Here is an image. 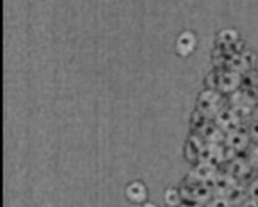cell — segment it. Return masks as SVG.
Returning <instances> with one entry per match:
<instances>
[{"instance_id":"obj_21","label":"cell","mask_w":258,"mask_h":207,"mask_svg":"<svg viewBox=\"0 0 258 207\" xmlns=\"http://www.w3.org/2000/svg\"><path fill=\"white\" fill-rule=\"evenodd\" d=\"M180 207H206V205H202V204H198L195 201H183L180 204Z\"/></svg>"},{"instance_id":"obj_7","label":"cell","mask_w":258,"mask_h":207,"mask_svg":"<svg viewBox=\"0 0 258 207\" xmlns=\"http://www.w3.org/2000/svg\"><path fill=\"white\" fill-rule=\"evenodd\" d=\"M224 143H226V146L227 148H232L233 151H243V149L247 146V143H249V136H247V133L246 131H243V129H235V131H232V133H227L226 134V137H224Z\"/></svg>"},{"instance_id":"obj_18","label":"cell","mask_w":258,"mask_h":207,"mask_svg":"<svg viewBox=\"0 0 258 207\" xmlns=\"http://www.w3.org/2000/svg\"><path fill=\"white\" fill-rule=\"evenodd\" d=\"M249 164L253 170H258V145H255L249 153Z\"/></svg>"},{"instance_id":"obj_9","label":"cell","mask_w":258,"mask_h":207,"mask_svg":"<svg viewBox=\"0 0 258 207\" xmlns=\"http://www.w3.org/2000/svg\"><path fill=\"white\" fill-rule=\"evenodd\" d=\"M196 36L191 31H182L176 39V50L180 56H190L196 48Z\"/></svg>"},{"instance_id":"obj_20","label":"cell","mask_w":258,"mask_h":207,"mask_svg":"<svg viewBox=\"0 0 258 207\" xmlns=\"http://www.w3.org/2000/svg\"><path fill=\"white\" fill-rule=\"evenodd\" d=\"M249 134H250V137H252L255 142H258V120H256V122H253V123L250 125Z\"/></svg>"},{"instance_id":"obj_11","label":"cell","mask_w":258,"mask_h":207,"mask_svg":"<svg viewBox=\"0 0 258 207\" xmlns=\"http://www.w3.org/2000/svg\"><path fill=\"white\" fill-rule=\"evenodd\" d=\"M199 136L204 139L206 143H221L224 142V131H221L215 123H206L204 126H202L199 129Z\"/></svg>"},{"instance_id":"obj_1","label":"cell","mask_w":258,"mask_h":207,"mask_svg":"<svg viewBox=\"0 0 258 207\" xmlns=\"http://www.w3.org/2000/svg\"><path fill=\"white\" fill-rule=\"evenodd\" d=\"M221 92L218 89H206L199 93L198 97V111L206 117L216 116V112L221 109Z\"/></svg>"},{"instance_id":"obj_24","label":"cell","mask_w":258,"mask_h":207,"mask_svg":"<svg viewBox=\"0 0 258 207\" xmlns=\"http://www.w3.org/2000/svg\"><path fill=\"white\" fill-rule=\"evenodd\" d=\"M255 66H256V70H258V58H256V63H255Z\"/></svg>"},{"instance_id":"obj_8","label":"cell","mask_w":258,"mask_h":207,"mask_svg":"<svg viewBox=\"0 0 258 207\" xmlns=\"http://www.w3.org/2000/svg\"><path fill=\"white\" fill-rule=\"evenodd\" d=\"M253 168L250 167L249 164V159H244V158H233L229 164V175H232L235 179L241 181L244 178H247L250 173H252Z\"/></svg>"},{"instance_id":"obj_13","label":"cell","mask_w":258,"mask_h":207,"mask_svg":"<svg viewBox=\"0 0 258 207\" xmlns=\"http://www.w3.org/2000/svg\"><path fill=\"white\" fill-rule=\"evenodd\" d=\"M163 202L168 207H180V204L183 202L180 189H177V187H167L163 192Z\"/></svg>"},{"instance_id":"obj_10","label":"cell","mask_w":258,"mask_h":207,"mask_svg":"<svg viewBox=\"0 0 258 207\" xmlns=\"http://www.w3.org/2000/svg\"><path fill=\"white\" fill-rule=\"evenodd\" d=\"M204 139H202L199 134H193L188 137L185 146H183V154H185V158L191 162H196L199 161V154L202 151V146H204Z\"/></svg>"},{"instance_id":"obj_15","label":"cell","mask_w":258,"mask_h":207,"mask_svg":"<svg viewBox=\"0 0 258 207\" xmlns=\"http://www.w3.org/2000/svg\"><path fill=\"white\" fill-rule=\"evenodd\" d=\"M246 190H244V187L241 185V184H239L238 182V185L235 187V189L229 193V201H230V204L232 205H236V204H239V205H241L244 201H246Z\"/></svg>"},{"instance_id":"obj_23","label":"cell","mask_w":258,"mask_h":207,"mask_svg":"<svg viewBox=\"0 0 258 207\" xmlns=\"http://www.w3.org/2000/svg\"><path fill=\"white\" fill-rule=\"evenodd\" d=\"M140 207H159V205H157L156 202H153V201H146V202L142 204Z\"/></svg>"},{"instance_id":"obj_19","label":"cell","mask_w":258,"mask_h":207,"mask_svg":"<svg viewBox=\"0 0 258 207\" xmlns=\"http://www.w3.org/2000/svg\"><path fill=\"white\" fill-rule=\"evenodd\" d=\"M247 195H249V198H250V199L258 201V178H256V179H253V181L250 182L249 189H247Z\"/></svg>"},{"instance_id":"obj_17","label":"cell","mask_w":258,"mask_h":207,"mask_svg":"<svg viewBox=\"0 0 258 207\" xmlns=\"http://www.w3.org/2000/svg\"><path fill=\"white\" fill-rule=\"evenodd\" d=\"M232 109H233V112L239 119L249 116L250 112H252V106H247V105H235V106H232Z\"/></svg>"},{"instance_id":"obj_16","label":"cell","mask_w":258,"mask_h":207,"mask_svg":"<svg viewBox=\"0 0 258 207\" xmlns=\"http://www.w3.org/2000/svg\"><path fill=\"white\" fill-rule=\"evenodd\" d=\"M206 207H232V204L226 196H213Z\"/></svg>"},{"instance_id":"obj_4","label":"cell","mask_w":258,"mask_h":207,"mask_svg":"<svg viewBox=\"0 0 258 207\" xmlns=\"http://www.w3.org/2000/svg\"><path fill=\"white\" fill-rule=\"evenodd\" d=\"M124 196H126V199L131 204L142 205V204H145L146 201H148L150 190H148V187H146L145 182H142V181H131L124 187Z\"/></svg>"},{"instance_id":"obj_22","label":"cell","mask_w":258,"mask_h":207,"mask_svg":"<svg viewBox=\"0 0 258 207\" xmlns=\"http://www.w3.org/2000/svg\"><path fill=\"white\" fill-rule=\"evenodd\" d=\"M241 207H258V201H255V199H246L243 204H241Z\"/></svg>"},{"instance_id":"obj_3","label":"cell","mask_w":258,"mask_h":207,"mask_svg":"<svg viewBox=\"0 0 258 207\" xmlns=\"http://www.w3.org/2000/svg\"><path fill=\"white\" fill-rule=\"evenodd\" d=\"M239 123H241V119L235 114L232 108H221L215 116V125L226 134L238 129Z\"/></svg>"},{"instance_id":"obj_5","label":"cell","mask_w":258,"mask_h":207,"mask_svg":"<svg viewBox=\"0 0 258 207\" xmlns=\"http://www.w3.org/2000/svg\"><path fill=\"white\" fill-rule=\"evenodd\" d=\"M226 159V146L221 143H204L202 151L199 154V161L218 165L221 161ZM198 161V162H199Z\"/></svg>"},{"instance_id":"obj_6","label":"cell","mask_w":258,"mask_h":207,"mask_svg":"<svg viewBox=\"0 0 258 207\" xmlns=\"http://www.w3.org/2000/svg\"><path fill=\"white\" fill-rule=\"evenodd\" d=\"M216 175H218L216 165L199 161L196 164V167L191 170L190 178H193V182L191 184H206V182L212 181Z\"/></svg>"},{"instance_id":"obj_12","label":"cell","mask_w":258,"mask_h":207,"mask_svg":"<svg viewBox=\"0 0 258 207\" xmlns=\"http://www.w3.org/2000/svg\"><path fill=\"white\" fill-rule=\"evenodd\" d=\"M212 198H213V192H212L210 187H207L206 184H195L193 185L191 201L202 204V205H207Z\"/></svg>"},{"instance_id":"obj_2","label":"cell","mask_w":258,"mask_h":207,"mask_svg":"<svg viewBox=\"0 0 258 207\" xmlns=\"http://www.w3.org/2000/svg\"><path fill=\"white\" fill-rule=\"evenodd\" d=\"M239 84H241V73L230 70V69L218 70L216 89L221 93H233L235 90H238Z\"/></svg>"},{"instance_id":"obj_14","label":"cell","mask_w":258,"mask_h":207,"mask_svg":"<svg viewBox=\"0 0 258 207\" xmlns=\"http://www.w3.org/2000/svg\"><path fill=\"white\" fill-rule=\"evenodd\" d=\"M238 31L233 30V28H224V30H221L219 34H218V42L221 45H226V47H232L235 42H238Z\"/></svg>"}]
</instances>
